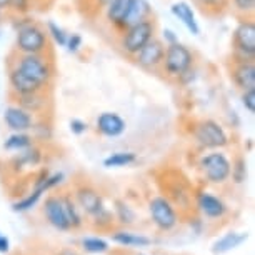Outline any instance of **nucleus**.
I'll return each instance as SVG.
<instances>
[{"label":"nucleus","instance_id":"f257e3e1","mask_svg":"<svg viewBox=\"0 0 255 255\" xmlns=\"http://www.w3.org/2000/svg\"><path fill=\"white\" fill-rule=\"evenodd\" d=\"M192 60H194L192 52L185 45L174 42V44H168L165 52H163L162 64L170 77H182L189 72V69L192 67Z\"/></svg>","mask_w":255,"mask_h":255},{"label":"nucleus","instance_id":"f03ea898","mask_svg":"<svg viewBox=\"0 0 255 255\" xmlns=\"http://www.w3.org/2000/svg\"><path fill=\"white\" fill-rule=\"evenodd\" d=\"M125 35L122 38V49L130 55H137V52L153 37V23L150 20L138 22L135 25L125 28Z\"/></svg>","mask_w":255,"mask_h":255},{"label":"nucleus","instance_id":"7ed1b4c3","mask_svg":"<svg viewBox=\"0 0 255 255\" xmlns=\"http://www.w3.org/2000/svg\"><path fill=\"white\" fill-rule=\"evenodd\" d=\"M200 167L204 170L207 180L212 182V184H224L232 174V165L227 160V157L219 152L205 155L202 158Z\"/></svg>","mask_w":255,"mask_h":255},{"label":"nucleus","instance_id":"20e7f679","mask_svg":"<svg viewBox=\"0 0 255 255\" xmlns=\"http://www.w3.org/2000/svg\"><path fill=\"white\" fill-rule=\"evenodd\" d=\"M17 69L40 87H44L50 79V67L38 54H25L18 62Z\"/></svg>","mask_w":255,"mask_h":255},{"label":"nucleus","instance_id":"39448f33","mask_svg":"<svg viewBox=\"0 0 255 255\" xmlns=\"http://www.w3.org/2000/svg\"><path fill=\"white\" fill-rule=\"evenodd\" d=\"M195 138L199 140V143L205 147H224L227 145L229 142V137L225 130L217 122L214 120H204L200 122L199 125L195 127V132H194Z\"/></svg>","mask_w":255,"mask_h":255},{"label":"nucleus","instance_id":"423d86ee","mask_svg":"<svg viewBox=\"0 0 255 255\" xmlns=\"http://www.w3.org/2000/svg\"><path fill=\"white\" fill-rule=\"evenodd\" d=\"M150 214L152 219L162 230H170L175 227L177 224V214L172 204L168 202L165 197H153L150 200Z\"/></svg>","mask_w":255,"mask_h":255},{"label":"nucleus","instance_id":"0eeeda50","mask_svg":"<svg viewBox=\"0 0 255 255\" xmlns=\"http://www.w3.org/2000/svg\"><path fill=\"white\" fill-rule=\"evenodd\" d=\"M47 37L45 33L35 25H28L18 32L17 45L23 54H40L45 49Z\"/></svg>","mask_w":255,"mask_h":255},{"label":"nucleus","instance_id":"6e6552de","mask_svg":"<svg viewBox=\"0 0 255 255\" xmlns=\"http://www.w3.org/2000/svg\"><path fill=\"white\" fill-rule=\"evenodd\" d=\"M163 52H165V49H163L162 42H158L152 37L150 40L137 52V62L143 69H153V67L162 64Z\"/></svg>","mask_w":255,"mask_h":255},{"label":"nucleus","instance_id":"1a4fd4ad","mask_svg":"<svg viewBox=\"0 0 255 255\" xmlns=\"http://www.w3.org/2000/svg\"><path fill=\"white\" fill-rule=\"evenodd\" d=\"M234 44L242 54L247 57H254L255 54V25L254 22H242L235 30Z\"/></svg>","mask_w":255,"mask_h":255},{"label":"nucleus","instance_id":"9d476101","mask_svg":"<svg viewBox=\"0 0 255 255\" xmlns=\"http://www.w3.org/2000/svg\"><path fill=\"white\" fill-rule=\"evenodd\" d=\"M44 212H45L47 220H49L55 229H59V230L70 229V224L65 217V210H64V205H62L60 197H49V199L45 200Z\"/></svg>","mask_w":255,"mask_h":255},{"label":"nucleus","instance_id":"9b49d317","mask_svg":"<svg viewBox=\"0 0 255 255\" xmlns=\"http://www.w3.org/2000/svg\"><path fill=\"white\" fill-rule=\"evenodd\" d=\"M77 200H79L80 207L87 212L89 215H94V217H99V215L104 214V204H102V197H100L94 189H89V187H84V189L77 190Z\"/></svg>","mask_w":255,"mask_h":255},{"label":"nucleus","instance_id":"f8f14e48","mask_svg":"<svg viewBox=\"0 0 255 255\" xmlns=\"http://www.w3.org/2000/svg\"><path fill=\"white\" fill-rule=\"evenodd\" d=\"M5 124L8 125V128L15 132H23V130H28L32 127V117H30V112H27L25 109L22 107H8L5 110Z\"/></svg>","mask_w":255,"mask_h":255},{"label":"nucleus","instance_id":"ddd939ff","mask_svg":"<svg viewBox=\"0 0 255 255\" xmlns=\"http://www.w3.org/2000/svg\"><path fill=\"white\" fill-rule=\"evenodd\" d=\"M97 128L107 137H119L125 130V122L117 114L105 112L100 114V117L97 119Z\"/></svg>","mask_w":255,"mask_h":255},{"label":"nucleus","instance_id":"4468645a","mask_svg":"<svg viewBox=\"0 0 255 255\" xmlns=\"http://www.w3.org/2000/svg\"><path fill=\"white\" fill-rule=\"evenodd\" d=\"M197 205H199L202 214L209 219L222 217L225 214V210H227L222 200L214 195H210V194H205V192H202V194H199V197H197Z\"/></svg>","mask_w":255,"mask_h":255},{"label":"nucleus","instance_id":"2eb2a0df","mask_svg":"<svg viewBox=\"0 0 255 255\" xmlns=\"http://www.w3.org/2000/svg\"><path fill=\"white\" fill-rule=\"evenodd\" d=\"M150 13V7H148L147 0H132L130 7H128L127 13H125L124 20H122V28H128L132 25H135L138 22L147 20V15Z\"/></svg>","mask_w":255,"mask_h":255},{"label":"nucleus","instance_id":"dca6fc26","mask_svg":"<svg viewBox=\"0 0 255 255\" xmlns=\"http://www.w3.org/2000/svg\"><path fill=\"white\" fill-rule=\"evenodd\" d=\"M234 82L239 85L240 89L244 90H250L255 89V65L254 62H244L239 67H235L234 70Z\"/></svg>","mask_w":255,"mask_h":255},{"label":"nucleus","instance_id":"f3484780","mask_svg":"<svg viewBox=\"0 0 255 255\" xmlns=\"http://www.w3.org/2000/svg\"><path fill=\"white\" fill-rule=\"evenodd\" d=\"M10 85H12V89L15 90L18 95L32 94V92H40V89H42L38 84H35L33 80H30L28 77L23 75L22 72L17 69V67L10 72Z\"/></svg>","mask_w":255,"mask_h":255},{"label":"nucleus","instance_id":"a211bd4d","mask_svg":"<svg viewBox=\"0 0 255 255\" xmlns=\"http://www.w3.org/2000/svg\"><path fill=\"white\" fill-rule=\"evenodd\" d=\"M172 13L179 18V20L184 23V25L189 28V30L194 33V35H199L200 33V28L197 25L195 22V17H194V12H192V8L189 3L185 2H177L172 5Z\"/></svg>","mask_w":255,"mask_h":255},{"label":"nucleus","instance_id":"6ab92c4d","mask_svg":"<svg viewBox=\"0 0 255 255\" xmlns=\"http://www.w3.org/2000/svg\"><path fill=\"white\" fill-rule=\"evenodd\" d=\"M249 235L247 234H237V232H230L227 235H224L222 239H219L217 242L214 244V247H212V252L215 255L219 254H225L229 252V250H232L235 247H239L240 244H244L245 240H247Z\"/></svg>","mask_w":255,"mask_h":255},{"label":"nucleus","instance_id":"aec40b11","mask_svg":"<svg viewBox=\"0 0 255 255\" xmlns=\"http://www.w3.org/2000/svg\"><path fill=\"white\" fill-rule=\"evenodd\" d=\"M130 2L132 0H112L107 5L109 22H112L114 25H117V27L122 25V20L128 10V7H130Z\"/></svg>","mask_w":255,"mask_h":255},{"label":"nucleus","instance_id":"412c9836","mask_svg":"<svg viewBox=\"0 0 255 255\" xmlns=\"http://www.w3.org/2000/svg\"><path fill=\"white\" fill-rule=\"evenodd\" d=\"M112 239H114V242L124 245V247H147V245H150V240L147 237L128 234V232H117V234H114Z\"/></svg>","mask_w":255,"mask_h":255},{"label":"nucleus","instance_id":"4be33fe9","mask_svg":"<svg viewBox=\"0 0 255 255\" xmlns=\"http://www.w3.org/2000/svg\"><path fill=\"white\" fill-rule=\"evenodd\" d=\"M135 162V153L132 152H117L112 153L109 158L104 160V165L112 168V167H125V165H130V163Z\"/></svg>","mask_w":255,"mask_h":255},{"label":"nucleus","instance_id":"5701e85b","mask_svg":"<svg viewBox=\"0 0 255 255\" xmlns=\"http://www.w3.org/2000/svg\"><path fill=\"white\" fill-rule=\"evenodd\" d=\"M30 145H32V138L22 132H17L15 135L8 137L7 142L3 143V147H5L7 150H22V148H27Z\"/></svg>","mask_w":255,"mask_h":255},{"label":"nucleus","instance_id":"b1692460","mask_svg":"<svg viewBox=\"0 0 255 255\" xmlns=\"http://www.w3.org/2000/svg\"><path fill=\"white\" fill-rule=\"evenodd\" d=\"M62 205H64L65 217L69 220L70 227H79L82 224V220H80V215H79V212H77V207L74 202H72L69 197H62Z\"/></svg>","mask_w":255,"mask_h":255},{"label":"nucleus","instance_id":"393cba45","mask_svg":"<svg viewBox=\"0 0 255 255\" xmlns=\"http://www.w3.org/2000/svg\"><path fill=\"white\" fill-rule=\"evenodd\" d=\"M20 105H22V109L27 110V112H37V110L44 105V100L40 99L38 92L23 94V95H20Z\"/></svg>","mask_w":255,"mask_h":255},{"label":"nucleus","instance_id":"a878e982","mask_svg":"<svg viewBox=\"0 0 255 255\" xmlns=\"http://www.w3.org/2000/svg\"><path fill=\"white\" fill-rule=\"evenodd\" d=\"M42 189H35L32 192L30 195H27L25 199L20 200V202H17V204H13V210L15 212H23V210H28V209H32L33 205L37 204L38 199H40V195H42Z\"/></svg>","mask_w":255,"mask_h":255},{"label":"nucleus","instance_id":"bb28decb","mask_svg":"<svg viewBox=\"0 0 255 255\" xmlns=\"http://www.w3.org/2000/svg\"><path fill=\"white\" fill-rule=\"evenodd\" d=\"M82 244H84V249L90 254H102L109 249V244L102 239H85Z\"/></svg>","mask_w":255,"mask_h":255},{"label":"nucleus","instance_id":"cd10ccee","mask_svg":"<svg viewBox=\"0 0 255 255\" xmlns=\"http://www.w3.org/2000/svg\"><path fill=\"white\" fill-rule=\"evenodd\" d=\"M242 102H244V107L247 109L250 114H254V112H255V89L244 90Z\"/></svg>","mask_w":255,"mask_h":255},{"label":"nucleus","instance_id":"c85d7f7f","mask_svg":"<svg viewBox=\"0 0 255 255\" xmlns=\"http://www.w3.org/2000/svg\"><path fill=\"white\" fill-rule=\"evenodd\" d=\"M119 207H117V210H119V217H120V220L122 222H127V224H130V222H133V219H135V215H133V212L128 209L127 205H124V204H117Z\"/></svg>","mask_w":255,"mask_h":255},{"label":"nucleus","instance_id":"c756f323","mask_svg":"<svg viewBox=\"0 0 255 255\" xmlns=\"http://www.w3.org/2000/svg\"><path fill=\"white\" fill-rule=\"evenodd\" d=\"M49 30H50V33L54 35V38H55V42L59 45H65L67 44V35L64 33V30H62L60 27H57L55 23H49Z\"/></svg>","mask_w":255,"mask_h":255},{"label":"nucleus","instance_id":"7c9ffc66","mask_svg":"<svg viewBox=\"0 0 255 255\" xmlns=\"http://www.w3.org/2000/svg\"><path fill=\"white\" fill-rule=\"evenodd\" d=\"M234 5L237 10L244 12V13H249V12H254L255 0H234Z\"/></svg>","mask_w":255,"mask_h":255},{"label":"nucleus","instance_id":"2f4dec72","mask_svg":"<svg viewBox=\"0 0 255 255\" xmlns=\"http://www.w3.org/2000/svg\"><path fill=\"white\" fill-rule=\"evenodd\" d=\"M232 172H234L235 182H242L245 179V162L242 160V158L237 162V167L232 168Z\"/></svg>","mask_w":255,"mask_h":255},{"label":"nucleus","instance_id":"473e14b6","mask_svg":"<svg viewBox=\"0 0 255 255\" xmlns=\"http://www.w3.org/2000/svg\"><path fill=\"white\" fill-rule=\"evenodd\" d=\"M70 128H72V132H74V133L80 135V133H84L85 130H87V124H84L82 120H72Z\"/></svg>","mask_w":255,"mask_h":255},{"label":"nucleus","instance_id":"72a5a7b5","mask_svg":"<svg viewBox=\"0 0 255 255\" xmlns=\"http://www.w3.org/2000/svg\"><path fill=\"white\" fill-rule=\"evenodd\" d=\"M195 2L207 8H220L224 5L225 0H195Z\"/></svg>","mask_w":255,"mask_h":255},{"label":"nucleus","instance_id":"f704fd0d","mask_svg":"<svg viewBox=\"0 0 255 255\" xmlns=\"http://www.w3.org/2000/svg\"><path fill=\"white\" fill-rule=\"evenodd\" d=\"M82 44V38L79 35H72L70 38H67V47H69V50L70 52H77L79 50V47Z\"/></svg>","mask_w":255,"mask_h":255},{"label":"nucleus","instance_id":"c9c22d12","mask_svg":"<svg viewBox=\"0 0 255 255\" xmlns=\"http://www.w3.org/2000/svg\"><path fill=\"white\" fill-rule=\"evenodd\" d=\"M8 5H12L18 12H25L28 8V0H10Z\"/></svg>","mask_w":255,"mask_h":255},{"label":"nucleus","instance_id":"e433bc0d","mask_svg":"<svg viewBox=\"0 0 255 255\" xmlns=\"http://www.w3.org/2000/svg\"><path fill=\"white\" fill-rule=\"evenodd\" d=\"M8 249H10V244H8V239L5 237V235L0 234V252L2 254H7Z\"/></svg>","mask_w":255,"mask_h":255},{"label":"nucleus","instance_id":"4c0bfd02","mask_svg":"<svg viewBox=\"0 0 255 255\" xmlns=\"http://www.w3.org/2000/svg\"><path fill=\"white\" fill-rule=\"evenodd\" d=\"M163 37H167L170 44H174V42H177V40H175V37L172 35V32H170V30H165V32H163Z\"/></svg>","mask_w":255,"mask_h":255},{"label":"nucleus","instance_id":"58836bf2","mask_svg":"<svg viewBox=\"0 0 255 255\" xmlns=\"http://www.w3.org/2000/svg\"><path fill=\"white\" fill-rule=\"evenodd\" d=\"M8 3H10V0H0V8H5Z\"/></svg>","mask_w":255,"mask_h":255},{"label":"nucleus","instance_id":"ea45409f","mask_svg":"<svg viewBox=\"0 0 255 255\" xmlns=\"http://www.w3.org/2000/svg\"><path fill=\"white\" fill-rule=\"evenodd\" d=\"M110 2H112V0H99V3H100L102 7H107Z\"/></svg>","mask_w":255,"mask_h":255}]
</instances>
